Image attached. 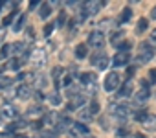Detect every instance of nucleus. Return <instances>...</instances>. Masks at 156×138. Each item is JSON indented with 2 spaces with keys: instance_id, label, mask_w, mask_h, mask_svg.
<instances>
[{
  "instance_id": "1",
  "label": "nucleus",
  "mask_w": 156,
  "mask_h": 138,
  "mask_svg": "<svg viewBox=\"0 0 156 138\" xmlns=\"http://www.w3.org/2000/svg\"><path fill=\"white\" fill-rule=\"evenodd\" d=\"M79 87L83 90V94L88 98V96H96L98 92V78L94 72H85L79 76Z\"/></svg>"
},
{
  "instance_id": "2",
  "label": "nucleus",
  "mask_w": 156,
  "mask_h": 138,
  "mask_svg": "<svg viewBox=\"0 0 156 138\" xmlns=\"http://www.w3.org/2000/svg\"><path fill=\"white\" fill-rule=\"evenodd\" d=\"M154 57V50L147 44V42H141L138 46V55L134 57V64L136 66H141V64H147L149 61H152Z\"/></svg>"
},
{
  "instance_id": "3",
  "label": "nucleus",
  "mask_w": 156,
  "mask_h": 138,
  "mask_svg": "<svg viewBox=\"0 0 156 138\" xmlns=\"http://www.w3.org/2000/svg\"><path fill=\"white\" fill-rule=\"evenodd\" d=\"M110 114H114V118L116 120H119V122H125L130 114H132V109H130V105L129 103H110Z\"/></svg>"
},
{
  "instance_id": "4",
  "label": "nucleus",
  "mask_w": 156,
  "mask_h": 138,
  "mask_svg": "<svg viewBox=\"0 0 156 138\" xmlns=\"http://www.w3.org/2000/svg\"><path fill=\"white\" fill-rule=\"evenodd\" d=\"M103 44H105V35H103V31H99V30H94V31H90V33H88L87 46H90V48H96V52H99V50L103 48Z\"/></svg>"
},
{
  "instance_id": "5",
  "label": "nucleus",
  "mask_w": 156,
  "mask_h": 138,
  "mask_svg": "<svg viewBox=\"0 0 156 138\" xmlns=\"http://www.w3.org/2000/svg\"><path fill=\"white\" fill-rule=\"evenodd\" d=\"M103 87H105L107 92L119 90V87H121V76H119L118 72H110V74H107V76H105V83H103Z\"/></svg>"
},
{
  "instance_id": "6",
  "label": "nucleus",
  "mask_w": 156,
  "mask_h": 138,
  "mask_svg": "<svg viewBox=\"0 0 156 138\" xmlns=\"http://www.w3.org/2000/svg\"><path fill=\"white\" fill-rule=\"evenodd\" d=\"M101 8H103V4L99 2V0H90V2H85V4L81 6V15H83V19L94 17V15L99 13Z\"/></svg>"
},
{
  "instance_id": "7",
  "label": "nucleus",
  "mask_w": 156,
  "mask_h": 138,
  "mask_svg": "<svg viewBox=\"0 0 156 138\" xmlns=\"http://www.w3.org/2000/svg\"><path fill=\"white\" fill-rule=\"evenodd\" d=\"M68 134L72 136V138H79V136H87V134H90V131H88V125L87 123H83V122H72V125H70V129H68Z\"/></svg>"
},
{
  "instance_id": "8",
  "label": "nucleus",
  "mask_w": 156,
  "mask_h": 138,
  "mask_svg": "<svg viewBox=\"0 0 156 138\" xmlns=\"http://www.w3.org/2000/svg\"><path fill=\"white\" fill-rule=\"evenodd\" d=\"M149 98H151V90H149L147 83L141 81V89L134 92V105H136L138 109H141V105H145V101H147Z\"/></svg>"
},
{
  "instance_id": "9",
  "label": "nucleus",
  "mask_w": 156,
  "mask_h": 138,
  "mask_svg": "<svg viewBox=\"0 0 156 138\" xmlns=\"http://www.w3.org/2000/svg\"><path fill=\"white\" fill-rule=\"evenodd\" d=\"M46 52L42 50V48H35V50H31V55H30V61H31V64L35 66V68H42L44 64H46Z\"/></svg>"
},
{
  "instance_id": "10",
  "label": "nucleus",
  "mask_w": 156,
  "mask_h": 138,
  "mask_svg": "<svg viewBox=\"0 0 156 138\" xmlns=\"http://www.w3.org/2000/svg\"><path fill=\"white\" fill-rule=\"evenodd\" d=\"M98 70H105V68L110 64V59H108V55L105 53V52H96L94 55H92V61H90Z\"/></svg>"
},
{
  "instance_id": "11",
  "label": "nucleus",
  "mask_w": 156,
  "mask_h": 138,
  "mask_svg": "<svg viewBox=\"0 0 156 138\" xmlns=\"http://www.w3.org/2000/svg\"><path fill=\"white\" fill-rule=\"evenodd\" d=\"M46 116V112H44V109H42V105L41 103H35V105H30L28 107V111H26V118L28 120H42Z\"/></svg>"
},
{
  "instance_id": "12",
  "label": "nucleus",
  "mask_w": 156,
  "mask_h": 138,
  "mask_svg": "<svg viewBox=\"0 0 156 138\" xmlns=\"http://www.w3.org/2000/svg\"><path fill=\"white\" fill-rule=\"evenodd\" d=\"M33 94H35V89H33V85H28V83L19 85L17 90H15V96H17L19 100H30Z\"/></svg>"
},
{
  "instance_id": "13",
  "label": "nucleus",
  "mask_w": 156,
  "mask_h": 138,
  "mask_svg": "<svg viewBox=\"0 0 156 138\" xmlns=\"http://www.w3.org/2000/svg\"><path fill=\"white\" fill-rule=\"evenodd\" d=\"M83 107H87V96L79 94L72 100H68V111H81Z\"/></svg>"
},
{
  "instance_id": "14",
  "label": "nucleus",
  "mask_w": 156,
  "mask_h": 138,
  "mask_svg": "<svg viewBox=\"0 0 156 138\" xmlns=\"http://www.w3.org/2000/svg\"><path fill=\"white\" fill-rule=\"evenodd\" d=\"M130 61H132L130 52H118V53L114 55V59H112V64H114V66H127Z\"/></svg>"
},
{
  "instance_id": "15",
  "label": "nucleus",
  "mask_w": 156,
  "mask_h": 138,
  "mask_svg": "<svg viewBox=\"0 0 156 138\" xmlns=\"http://www.w3.org/2000/svg\"><path fill=\"white\" fill-rule=\"evenodd\" d=\"M0 112H2V116L6 120H17V116H19V111H17V107L13 103H4L2 109H0Z\"/></svg>"
},
{
  "instance_id": "16",
  "label": "nucleus",
  "mask_w": 156,
  "mask_h": 138,
  "mask_svg": "<svg viewBox=\"0 0 156 138\" xmlns=\"http://www.w3.org/2000/svg\"><path fill=\"white\" fill-rule=\"evenodd\" d=\"M118 96H121V98H130V96H134V85H132L130 79H127V81L119 87Z\"/></svg>"
},
{
  "instance_id": "17",
  "label": "nucleus",
  "mask_w": 156,
  "mask_h": 138,
  "mask_svg": "<svg viewBox=\"0 0 156 138\" xmlns=\"http://www.w3.org/2000/svg\"><path fill=\"white\" fill-rule=\"evenodd\" d=\"M42 122L46 123V125H50V127H57L59 125V122H61V116H59V112H55V111H50V112H46V116L42 118Z\"/></svg>"
},
{
  "instance_id": "18",
  "label": "nucleus",
  "mask_w": 156,
  "mask_h": 138,
  "mask_svg": "<svg viewBox=\"0 0 156 138\" xmlns=\"http://www.w3.org/2000/svg\"><path fill=\"white\" fill-rule=\"evenodd\" d=\"M64 74V68L62 66H55L53 70H51V78H53V83H55V87H61L62 85V76Z\"/></svg>"
},
{
  "instance_id": "19",
  "label": "nucleus",
  "mask_w": 156,
  "mask_h": 138,
  "mask_svg": "<svg viewBox=\"0 0 156 138\" xmlns=\"http://www.w3.org/2000/svg\"><path fill=\"white\" fill-rule=\"evenodd\" d=\"M28 127V120L26 118H19L11 123H8V133H13V131H19V129H24Z\"/></svg>"
},
{
  "instance_id": "20",
  "label": "nucleus",
  "mask_w": 156,
  "mask_h": 138,
  "mask_svg": "<svg viewBox=\"0 0 156 138\" xmlns=\"http://www.w3.org/2000/svg\"><path fill=\"white\" fill-rule=\"evenodd\" d=\"M141 125H143V129H147V131H156V114H149V116L141 122Z\"/></svg>"
},
{
  "instance_id": "21",
  "label": "nucleus",
  "mask_w": 156,
  "mask_h": 138,
  "mask_svg": "<svg viewBox=\"0 0 156 138\" xmlns=\"http://www.w3.org/2000/svg\"><path fill=\"white\" fill-rule=\"evenodd\" d=\"M13 55V44H4L0 50V61H9Z\"/></svg>"
},
{
  "instance_id": "22",
  "label": "nucleus",
  "mask_w": 156,
  "mask_h": 138,
  "mask_svg": "<svg viewBox=\"0 0 156 138\" xmlns=\"http://www.w3.org/2000/svg\"><path fill=\"white\" fill-rule=\"evenodd\" d=\"M92 118H94V112H92V111L88 109V105H87V107H83V109L79 111V120H81L83 123H87V122H90Z\"/></svg>"
},
{
  "instance_id": "23",
  "label": "nucleus",
  "mask_w": 156,
  "mask_h": 138,
  "mask_svg": "<svg viewBox=\"0 0 156 138\" xmlns=\"http://www.w3.org/2000/svg\"><path fill=\"white\" fill-rule=\"evenodd\" d=\"M130 19H132V9H130V8H125V9L119 13V19H118L116 22H118V24H125V22H129Z\"/></svg>"
},
{
  "instance_id": "24",
  "label": "nucleus",
  "mask_w": 156,
  "mask_h": 138,
  "mask_svg": "<svg viewBox=\"0 0 156 138\" xmlns=\"http://www.w3.org/2000/svg\"><path fill=\"white\" fill-rule=\"evenodd\" d=\"M147 28H149V19H143V17H141V19L138 20V24H136V30H134V31H136V35H141L143 31H147Z\"/></svg>"
},
{
  "instance_id": "25",
  "label": "nucleus",
  "mask_w": 156,
  "mask_h": 138,
  "mask_svg": "<svg viewBox=\"0 0 156 138\" xmlns=\"http://www.w3.org/2000/svg\"><path fill=\"white\" fill-rule=\"evenodd\" d=\"M123 37H125V33H123L121 30H116V31H112V35H110V42H112L114 46H118L119 42H123V41H125Z\"/></svg>"
},
{
  "instance_id": "26",
  "label": "nucleus",
  "mask_w": 156,
  "mask_h": 138,
  "mask_svg": "<svg viewBox=\"0 0 156 138\" xmlns=\"http://www.w3.org/2000/svg\"><path fill=\"white\" fill-rule=\"evenodd\" d=\"M88 55V46H85V44H77L75 46V57L77 59H85Z\"/></svg>"
},
{
  "instance_id": "27",
  "label": "nucleus",
  "mask_w": 156,
  "mask_h": 138,
  "mask_svg": "<svg viewBox=\"0 0 156 138\" xmlns=\"http://www.w3.org/2000/svg\"><path fill=\"white\" fill-rule=\"evenodd\" d=\"M50 13H51V4H48V2L41 4V9H39L41 19H48V17H50Z\"/></svg>"
},
{
  "instance_id": "28",
  "label": "nucleus",
  "mask_w": 156,
  "mask_h": 138,
  "mask_svg": "<svg viewBox=\"0 0 156 138\" xmlns=\"http://www.w3.org/2000/svg\"><path fill=\"white\" fill-rule=\"evenodd\" d=\"M13 85V79L9 76H0V90H8Z\"/></svg>"
},
{
  "instance_id": "29",
  "label": "nucleus",
  "mask_w": 156,
  "mask_h": 138,
  "mask_svg": "<svg viewBox=\"0 0 156 138\" xmlns=\"http://www.w3.org/2000/svg\"><path fill=\"white\" fill-rule=\"evenodd\" d=\"M24 24H26V15H19V19H17V22L13 24V31H22V28H24Z\"/></svg>"
},
{
  "instance_id": "30",
  "label": "nucleus",
  "mask_w": 156,
  "mask_h": 138,
  "mask_svg": "<svg viewBox=\"0 0 156 138\" xmlns=\"http://www.w3.org/2000/svg\"><path fill=\"white\" fill-rule=\"evenodd\" d=\"M116 48H118V52H130V48H132V41H127V39H125V41L119 42Z\"/></svg>"
},
{
  "instance_id": "31",
  "label": "nucleus",
  "mask_w": 156,
  "mask_h": 138,
  "mask_svg": "<svg viewBox=\"0 0 156 138\" xmlns=\"http://www.w3.org/2000/svg\"><path fill=\"white\" fill-rule=\"evenodd\" d=\"M48 100H50V103H51V105H55V107H57V105H61V94H59L57 90H55V92H51V94L48 96Z\"/></svg>"
},
{
  "instance_id": "32",
  "label": "nucleus",
  "mask_w": 156,
  "mask_h": 138,
  "mask_svg": "<svg viewBox=\"0 0 156 138\" xmlns=\"http://www.w3.org/2000/svg\"><path fill=\"white\" fill-rule=\"evenodd\" d=\"M147 116H149V112H147V111H141V109H136V112H134V120L140 122V123H141Z\"/></svg>"
},
{
  "instance_id": "33",
  "label": "nucleus",
  "mask_w": 156,
  "mask_h": 138,
  "mask_svg": "<svg viewBox=\"0 0 156 138\" xmlns=\"http://www.w3.org/2000/svg\"><path fill=\"white\" fill-rule=\"evenodd\" d=\"M147 44L152 48V50H156V28L151 31V35H149V41H147Z\"/></svg>"
},
{
  "instance_id": "34",
  "label": "nucleus",
  "mask_w": 156,
  "mask_h": 138,
  "mask_svg": "<svg viewBox=\"0 0 156 138\" xmlns=\"http://www.w3.org/2000/svg\"><path fill=\"white\" fill-rule=\"evenodd\" d=\"M114 24H118V22H114V20H103V22H99V31H105L107 28H110Z\"/></svg>"
},
{
  "instance_id": "35",
  "label": "nucleus",
  "mask_w": 156,
  "mask_h": 138,
  "mask_svg": "<svg viewBox=\"0 0 156 138\" xmlns=\"http://www.w3.org/2000/svg\"><path fill=\"white\" fill-rule=\"evenodd\" d=\"M88 109H90V111H92V112H94V116H96V114H98V112H99V103H98V101H96V100H92V101H90V103H88Z\"/></svg>"
},
{
  "instance_id": "36",
  "label": "nucleus",
  "mask_w": 156,
  "mask_h": 138,
  "mask_svg": "<svg viewBox=\"0 0 156 138\" xmlns=\"http://www.w3.org/2000/svg\"><path fill=\"white\" fill-rule=\"evenodd\" d=\"M116 133H118V136H121V138H125V136H129V134H130V131H129L127 127H118V131H116Z\"/></svg>"
},
{
  "instance_id": "37",
  "label": "nucleus",
  "mask_w": 156,
  "mask_h": 138,
  "mask_svg": "<svg viewBox=\"0 0 156 138\" xmlns=\"http://www.w3.org/2000/svg\"><path fill=\"white\" fill-rule=\"evenodd\" d=\"M64 20H66V13L61 11V13H59V19H57V28H61V26L64 24Z\"/></svg>"
},
{
  "instance_id": "38",
  "label": "nucleus",
  "mask_w": 156,
  "mask_h": 138,
  "mask_svg": "<svg viewBox=\"0 0 156 138\" xmlns=\"http://www.w3.org/2000/svg\"><path fill=\"white\" fill-rule=\"evenodd\" d=\"M149 81H151V83H156V68L149 70Z\"/></svg>"
},
{
  "instance_id": "39",
  "label": "nucleus",
  "mask_w": 156,
  "mask_h": 138,
  "mask_svg": "<svg viewBox=\"0 0 156 138\" xmlns=\"http://www.w3.org/2000/svg\"><path fill=\"white\" fill-rule=\"evenodd\" d=\"M33 96H35V100H37V101H39V103H41V101H42V100H44V94H42V92H41V90H35V94H33Z\"/></svg>"
},
{
  "instance_id": "40",
  "label": "nucleus",
  "mask_w": 156,
  "mask_h": 138,
  "mask_svg": "<svg viewBox=\"0 0 156 138\" xmlns=\"http://www.w3.org/2000/svg\"><path fill=\"white\" fill-rule=\"evenodd\" d=\"M53 28H55V24H48V26H46V28H44V35H46V37H48V35H50V33H51V30H53Z\"/></svg>"
},
{
  "instance_id": "41",
  "label": "nucleus",
  "mask_w": 156,
  "mask_h": 138,
  "mask_svg": "<svg viewBox=\"0 0 156 138\" xmlns=\"http://www.w3.org/2000/svg\"><path fill=\"white\" fill-rule=\"evenodd\" d=\"M0 138H15V134H13V133L4 131V133H0Z\"/></svg>"
},
{
  "instance_id": "42",
  "label": "nucleus",
  "mask_w": 156,
  "mask_h": 138,
  "mask_svg": "<svg viewBox=\"0 0 156 138\" xmlns=\"http://www.w3.org/2000/svg\"><path fill=\"white\" fill-rule=\"evenodd\" d=\"M13 19H15V17H13V13H9V15H8V17L4 19V26H8V24H9V22L13 20Z\"/></svg>"
},
{
  "instance_id": "43",
  "label": "nucleus",
  "mask_w": 156,
  "mask_h": 138,
  "mask_svg": "<svg viewBox=\"0 0 156 138\" xmlns=\"http://www.w3.org/2000/svg\"><path fill=\"white\" fill-rule=\"evenodd\" d=\"M149 19H152V20H156V6L151 9V15H149Z\"/></svg>"
},
{
  "instance_id": "44",
  "label": "nucleus",
  "mask_w": 156,
  "mask_h": 138,
  "mask_svg": "<svg viewBox=\"0 0 156 138\" xmlns=\"http://www.w3.org/2000/svg\"><path fill=\"white\" fill-rule=\"evenodd\" d=\"M134 138H147L145 134H141V133H134Z\"/></svg>"
},
{
  "instance_id": "45",
  "label": "nucleus",
  "mask_w": 156,
  "mask_h": 138,
  "mask_svg": "<svg viewBox=\"0 0 156 138\" xmlns=\"http://www.w3.org/2000/svg\"><path fill=\"white\" fill-rule=\"evenodd\" d=\"M4 120H6V118L2 116V112H0V125H2V123H4Z\"/></svg>"
},
{
  "instance_id": "46",
  "label": "nucleus",
  "mask_w": 156,
  "mask_h": 138,
  "mask_svg": "<svg viewBox=\"0 0 156 138\" xmlns=\"http://www.w3.org/2000/svg\"><path fill=\"white\" fill-rule=\"evenodd\" d=\"M85 138H96V136H94V134H87Z\"/></svg>"
},
{
  "instance_id": "47",
  "label": "nucleus",
  "mask_w": 156,
  "mask_h": 138,
  "mask_svg": "<svg viewBox=\"0 0 156 138\" xmlns=\"http://www.w3.org/2000/svg\"><path fill=\"white\" fill-rule=\"evenodd\" d=\"M2 6H6V2H0V9H2Z\"/></svg>"
},
{
  "instance_id": "48",
  "label": "nucleus",
  "mask_w": 156,
  "mask_h": 138,
  "mask_svg": "<svg viewBox=\"0 0 156 138\" xmlns=\"http://www.w3.org/2000/svg\"><path fill=\"white\" fill-rule=\"evenodd\" d=\"M152 96H154V100H156V89H154V92H152Z\"/></svg>"
},
{
  "instance_id": "49",
  "label": "nucleus",
  "mask_w": 156,
  "mask_h": 138,
  "mask_svg": "<svg viewBox=\"0 0 156 138\" xmlns=\"http://www.w3.org/2000/svg\"><path fill=\"white\" fill-rule=\"evenodd\" d=\"M0 70H2V66H0Z\"/></svg>"
}]
</instances>
